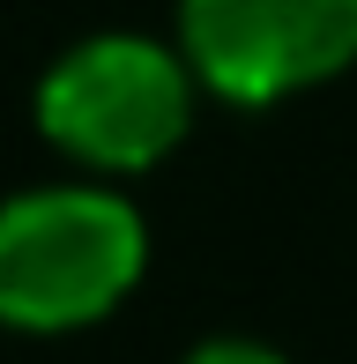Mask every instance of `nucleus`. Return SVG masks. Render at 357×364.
<instances>
[{
    "mask_svg": "<svg viewBox=\"0 0 357 364\" xmlns=\"http://www.w3.org/2000/svg\"><path fill=\"white\" fill-rule=\"evenodd\" d=\"M149 275V223L112 178L23 186L0 201V327L82 335Z\"/></svg>",
    "mask_w": 357,
    "mask_h": 364,
    "instance_id": "f257e3e1",
    "label": "nucleus"
},
{
    "mask_svg": "<svg viewBox=\"0 0 357 364\" xmlns=\"http://www.w3.org/2000/svg\"><path fill=\"white\" fill-rule=\"evenodd\" d=\"M193 97L201 82H193L178 38L164 45L149 30H97L38 75L30 119L75 171L142 178L186 141Z\"/></svg>",
    "mask_w": 357,
    "mask_h": 364,
    "instance_id": "f03ea898",
    "label": "nucleus"
},
{
    "mask_svg": "<svg viewBox=\"0 0 357 364\" xmlns=\"http://www.w3.org/2000/svg\"><path fill=\"white\" fill-rule=\"evenodd\" d=\"M178 53L223 105H283L357 68V0H178Z\"/></svg>",
    "mask_w": 357,
    "mask_h": 364,
    "instance_id": "7ed1b4c3",
    "label": "nucleus"
},
{
    "mask_svg": "<svg viewBox=\"0 0 357 364\" xmlns=\"http://www.w3.org/2000/svg\"><path fill=\"white\" fill-rule=\"evenodd\" d=\"M186 364H290L283 350H268V342H253V335H208V342H193Z\"/></svg>",
    "mask_w": 357,
    "mask_h": 364,
    "instance_id": "20e7f679",
    "label": "nucleus"
}]
</instances>
